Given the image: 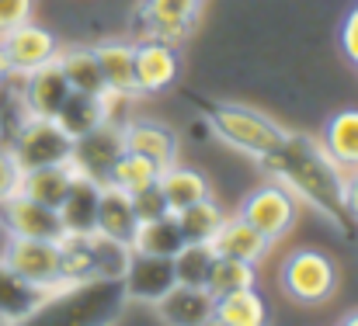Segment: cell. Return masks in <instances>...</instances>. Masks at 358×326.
I'll use <instances>...</instances> for the list:
<instances>
[{
  "instance_id": "cell-1",
  "label": "cell",
  "mask_w": 358,
  "mask_h": 326,
  "mask_svg": "<svg viewBox=\"0 0 358 326\" xmlns=\"http://www.w3.org/2000/svg\"><path fill=\"white\" fill-rule=\"evenodd\" d=\"M257 167L292 191V198L313 209L338 232H352V216L345 209V170L331 160L324 142L306 132H285V139L257 160Z\"/></svg>"
},
{
  "instance_id": "cell-2",
  "label": "cell",
  "mask_w": 358,
  "mask_h": 326,
  "mask_svg": "<svg viewBox=\"0 0 358 326\" xmlns=\"http://www.w3.org/2000/svg\"><path fill=\"white\" fill-rule=\"evenodd\" d=\"M195 108L202 114L206 128L220 142H227L237 153H247L250 160H261L264 153H271L289 132L271 114L247 108V105H234V101H195Z\"/></svg>"
},
{
  "instance_id": "cell-3",
  "label": "cell",
  "mask_w": 358,
  "mask_h": 326,
  "mask_svg": "<svg viewBox=\"0 0 358 326\" xmlns=\"http://www.w3.org/2000/svg\"><path fill=\"white\" fill-rule=\"evenodd\" d=\"M278 285L289 302L296 306H324L338 295L341 271L331 253L324 250H292L278 267Z\"/></svg>"
},
{
  "instance_id": "cell-4",
  "label": "cell",
  "mask_w": 358,
  "mask_h": 326,
  "mask_svg": "<svg viewBox=\"0 0 358 326\" xmlns=\"http://www.w3.org/2000/svg\"><path fill=\"white\" fill-rule=\"evenodd\" d=\"M0 260L24 281L52 292L56 299L63 292H70V285L63 281V253H59V239H31V236H7Z\"/></svg>"
},
{
  "instance_id": "cell-5",
  "label": "cell",
  "mask_w": 358,
  "mask_h": 326,
  "mask_svg": "<svg viewBox=\"0 0 358 326\" xmlns=\"http://www.w3.org/2000/svg\"><path fill=\"white\" fill-rule=\"evenodd\" d=\"M299 209H303V205L292 198V191L268 177L264 184L250 188V191L240 198L237 216L247 218L257 232H264L268 243L275 246L278 239H285V236L292 232V225H296V218H299Z\"/></svg>"
},
{
  "instance_id": "cell-6",
  "label": "cell",
  "mask_w": 358,
  "mask_h": 326,
  "mask_svg": "<svg viewBox=\"0 0 358 326\" xmlns=\"http://www.w3.org/2000/svg\"><path fill=\"white\" fill-rule=\"evenodd\" d=\"M10 153L21 170L49 167V163H70L73 156V139L56 125V118H28L17 125L10 139Z\"/></svg>"
},
{
  "instance_id": "cell-7",
  "label": "cell",
  "mask_w": 358,
  "mask_h": 326,
  "mask_svg": "<svg viewBox=\"0 0 358 326\" xmlns=\"http://www.w3.org/2000/svg\"><path fill=\"white\" fill-rule=\"evenodd\" d=\"M199 14H202V0H139L136 31L139 38H160L181 45L199 24Z\"/></svg>"
},
{
  "instance_id": "cell-8",
  "label": "cell",
  "mask_w": 358,
  "mask_h": 326,
  "mask_svg": "<svg viewBox=\"0 0 358 326\" xmlns=\"http://www.w3.org/2000/svg\"><path fill=\"white\" fill-rule=\"evenodd\" d=\"M178 73H181L178 45L160 42V38L136 42V91H139V98L171 91L178 84Z\"/></svg>"
},
{
  "instance_id": "cell-9",
  "label": "cell",
  "mask_w": 358,
  "mask_h": 326,
  "mask_svg": "<svg viewBox=\"0 0 358 326\" xmlns=\"http://www.w3.org/2000/svg\"><path fill=\"white\" fill-rule=\"evenodd\" d=\"M0 45H3V52L10 59L14 77H21L28 70H38V66H45V63H52L59 56V38L49 28L35 24V21H24V24L3 31Z\"/></svg>"
},
{
  "instance_id": "cell-10",
  "label": "cell",
  "mask_w": 358,
  "mask_h": 326,
  "mask_svg": "<svg viewBox=\"0 0 358 326\" xmlns=\"http://www.w3.org/2000/svg\"><path fill=\"white\" fill-rule=\"evenodd\" d=\"M174 285H178V274H174V260L171 257L136 253L129 271H125V278H122V299L125 302H139V306H157Z\"/></svg>"
},
{
  "instance_id": "cell-11",
  "label": "cell",
  "mask_w": 358,
  "mask_h": 326,
  "mask_svg": "<svg viewBox=\"0 0 358 326\" xmlns=\"http://www.w3.org/2000/svg\"><path fill=\"white\" fill-rule=\"evenodd\" d=\"M0 229L7 236H31V239H59L63 236L59 212L21 195V191L0 202Z\"/></svg>"
},
{
  "instance_id": "cell-12",
  "label": "cell",
  "mask_w": 358,
  "mask_h": 326,
  "mask_svg": "<svg viewBox=\"0 0 358 326\" xmlns=\"http://www.w3.org/2000/svg\"><path fill=\"white\" fill-rule=\"evenodd\" d=\"M122 149H125L122 146V125L119 121H105V125H98L94 132H87L73 142L70 163L77 167V174H87L98 184H105L108 170H112V163H115V156Z\"/></svg>"
},
{
  "instance_id": "cell-13",
  "label": "cell",
  "mask_w": 358,
  "mask_h": 326,
  "mask_svg": "<svg viewBox=\"0 0 358 326\" xmlns=\"http://www.w3.org/2000/svg\"><path fill=\"white\" fill-rule=\"evenodd\" d=\"M17 80H21V108L28 118H56L59 105L70 94V84H66L56 59L38 66V70L21 73Z\"/></svg>"
},
{
  "instance_id": "cell-14",
  "label": "cell",
  "mask_w": 358,
  "mask_h": 326,
  "mask_svg": "<svg viewBox=\"0 0 358 326\" xmlns=\"http://www.w3.org/2000/svg\"><path fill=\"white\" fill-rule=\"evenodd\" d=\"M122 146L153 160L160 170L171 167L181 153V139L171 125L164 121H150V118H125L122 121Z\"/></svg>"
},
{
  "instance_id": "cell-15",
  "label": "cell",
  "mask_w": 358,
  "mask_h": 326,
  "mask_svg": "<svg viewBox=\"0 0 358 326\" xmlns=\"http://www.w3.org/2000/svg\"><path fill=\"white\" fill-rule=\"evenodd\" d=\"M56 302L52 292L17 278L3 260H0V323H24L35 320L38 313H45Z\"/></svg>"
},
{
  "instance_id": "cell-16",
  "label": "cell",
  "mask_w": 358,
  "mask_h": 326,
  "mask_svg": "<svg viewBox=\"0 0 358 326\" xmlns=\"http://www.w3.org/2000/svg\"><path fill=\"white\" fill-rule=\"evenodd\" d=\"M94 56H98V66H101L108 94L125 98V101L139 98V91H136V42H125V38L98 42Z\"/></svg>"
},
{
  "instance_id": "cell-17",
  "label": "cell",
  "mask_w": 358,
  "mask_h": 326,
  "mask_svg": "<svg viewBox=\"0 0 358 326\" xmlns=\"http://www.w3.org/2000/svg\"><path fill=\"white\" fill-rule=\"evenodd\" d=\"M98 198H101V184L87 174H77L66 198L59 202V222L66 236H91L98 225Z\"/></svg>"
},
{
  "instance_id": "cell-18",
  "label": "cell",
  "mask_w": 358,
  "mask_h": 326,
  "mask_svg": "<svg viewBox=\"0 0 358 326\" xmlns=\"http://www.w3.org/2000/svg\"><path fill=\"white\" fill-rule=\"evenodd\" d=\"M213 295L206 288H195V285H174L153 309H157V320L171 326H206L213 323Z\"/></svg>"
},
{
  "instance_id": "cell-19",
  "label": "cell",
  "mask_w": 358,
  "mask_h": 326,
  "mask_svg": "<svg viewBox=\"0 0 358 326\" xmlns=\"http://www.w3.org/2000/svg\"><path fill=\"white\" fill-rule=\"evenodd\" d=\"M209 246H213L216 257H237V260H250V264H261L268 257V250H271L268 236L257 232L247 218H240V216L223 218L220 229H216V236L209 239Z\"/></svg>"
},
{
  "instance_id": "cell-20",
  "label": "cell",
  "mask_w": 358,
  "mask_h": 326,
  "mask_svg": "<svg viewBox=\"0 0 358 326\" xmlns=\"http://www.w3.org/2000/svg\"><path fill=\"white\" fill-rule=\"evenodd\" d=\"M112 121L108 118V94L105 98H94V94H84V91H70L66 101L56 111V125L77 142L80 135L94 132L98 125Z\"/></svg>"
},
{
  "instance_id": "cell-21",
  "label": "cell",
  "mask_w": 358,
  "mask_h": 326,
  "mask_svg": "<svg viewBox=\"0 0 358 326\" xmlns=\"http://www.w3.org/2000/svg\"><path fill=\"white\" fill-rule=\"evenodd\" d=\"M70 91H84V94H94V98H105L108 87H105V77H101V66H98V56H94V45H59V56H56Z\"/></svg>"
},
{
  "instance_id": "cell-22",
  "label": "cell",
  "mask_w": 358,
  "mask_h": 326,
  "mask_svg": "<svg viewBox=\"0 0 358 326\" xmlns=\"http://www.w3.org/2000/svg\"><path fill=\"white\" fill-rule=\"evenodd\" d=\"M77 177V167L73 163H49V167H35V170H24L21 174V195L49 205V209H59V202L66 198L70 184Z\"/></svg>"
},
{
  "instance_id": "cell-23",
  "label": "cell",
  "mask_w": 358,
  "mask_h": 326,
  "mask_svg": "<svg viewBox=\"0 0 358 326\" xmlns=\"http://www.w3.org/2000/svg\"><path fill=\"white\" fill-rule=\"evenodd\" d=\"M136 209H132V198L119 191L115 184H101V198H98V225L94 232H105L112 239H122V243H132L136 236Z\"/></svg>"
},
{
  "instance_id": "cell-24",
  "label": "cell",
  "mask_w": 358,
  "mask_h": 326,
  "mask_svg": "<svg viewBox=\"0 0 358 326\" xmlns=\"http://www.w3.org/2000/svg\"><path fill=\"white\" fill-rule=\"evenodd\" d=\"M324 149L331 153V160L341 170H355L358 167V108H345L327 118L324 135H320Z\"/></svg>"
},
{
  "instance_id": "cell-25",
  "label": "cell",
  "mask_w": 358,
  "mask_h": 326,
  "mask_svg": "<svg viewBox=\"0 0 358 326\" xmlns=\"http://www.w3.org/2000/svg\"><path fill=\"white\" fill-rule=\"evenodd\" d=\"M160 188H164V198H167L171 212H181L185 205H192V202H199V198L209 195L206 174L195 170V167H188V163H181V160H174L171 167L160 170Z\"/></svg>"
},
{
  "instance_id": "cell-26",
  "label": "cell",
  "mask_w": 358,
  "mask_h": 326,
  "mask_svg": "<svg viewBox=\"0 0 358 326\" xmlns=\"http://www.w3.org/2000/svg\"><path fill=\"white\" fill-rule=\"evenodd\" d=\"M213 323L220 326H264L268 323V302L254 288H240L230 295H220L213 302Z\"/></svg>"
},
{
  "instance_id": "cell-27",
  "label": "cell",
  "mask_w": 358,
  "mask_h": 326,
  "mask_svg": "<svg viewBox=\"0 0 358 326\" xmlns=\"http://www.w3.org/2000/svg\"><path fill=\"white\" fill-rule=\"evenodd\" d=\"M185 246V236L178 229V218L174 212L160 218H146L136 225V236H132V250L136 253H146V257H174L178 250Z\"/></svg>"
},
{
  "instance_id": "cell-28",
  "label": "cell",
  "mask_w": 358,
  "mask_h": 326,
  "mask_svg": "<svg viewBox=\"0 0 358 326\" xmlns=\"http://www.w3.org/2000/svg\"><path fill=\"white\" fill-rule=\"evenodd\" d=\"M87 250H91V264H94V278L101 281H119L125 278L136 250L132 243H122V239H112L105 232H91L87 236Z\"/></svg>"
},
{
  "instance_id": "cell-29",
  "label": "cell",
  "mask_w": 358,
  "mask_h": 326,
  "mask_svg": "<svg viewBox=\"0 0 358 326\" xmlns=\"http://www.w3.org/2000/svg\"><path fill=\"white\" fill-rule=\"evenodd\" d=\"M174 218H178V229H181L185 243H209L216 236L220 222L227 218V212L220 209V202L213 195H206V198L185 205L181 212H174Z\"/></svg>"
},
{
  "instance_id": "cell-30",
  "label": "cell",
  "mask_w": 358,
  "mask_h": 326,
  "mask_svg": "<svg viewBox=\"0 0 358 326\" xmlns=\"http://www.w3.org/2000/svg\"><path fill=\"white\" fill-rule=\"evenodd\" d=\"M157 177H160V167L153 160H146V156H139L132 149H122L119 156H115V163H112V170H108V181L105 184H115L119 191L132 195V191L153 184Z\"/></svg>"
},
{
  "instance_id": "cell-31",
  "label": "cell",
  "mask_w": 358,
  "mask_h": 326,
  "mask_svg": "<svg viewBox=\"0 0 358 326\" xmlns=\"http://www.w3.org/2000/svg\"><path fill=\"white\" fill-rule=\"evenodd\" d=\"M254 285H257V264L237 260V257H216L213 274L206 281V292L213 299H220V295H230V292H240V288H254Z\"/></svg>"
},
{
  "instance_id": "cell-32",
  "label": "cell",
  "mask_w": 358,
  "mask_h": 326,
  "mask_svg": "<svg viewBox=\"0 0 358 326\" xmlns=\"http://www.w3.org/2000/svg\"><path fill=\"white\" fill-rule=\"evenodd\" d=\"M174 274L181 285H195V288H206L209 274H213V264H216V253L209 243H185L174 257Z\"/></svg>"
},
{
  "instance_id": "cell-33",
  "label": "cell",
  "mask_w": 358,
  "mask_h": 326,
  "mask_svg": "<svg viewBox=\"0 0 358 326\" xmlns=\"http://www.w3.org/2000/svg\"><path fill=\"white\" fill-rule=\"evenodd\" d=\"M129 198H132V209H136V218H139V222H146V218L171 216V205H167V198H164V188H160V177H157L153 184H146V188H139V191H132Z\"/></svg>"
},
{
  "instance_id": "cell-34",
  "label": "cell",
  "mask_w": 358,
  "mask_h": 326,
  "mask_svg": "<svg viewBox=\"0 0 358 326\" xmlns=\"http://www.w3.org/2000/svg\"><path fill=\"white\" fill-rule=\"evenodd\" d=\"M21 174H24V170L17 167L10 146H0V202L10 198V195H17V188H21Z\"/></svg>"
},
{
  "instance_id": "cell-35",
  "label": "cell",
  "mask_w": 358,
  "mask_h": 326,
  "mask_svg": "<svg viewBox=\"0 0 358 326\" xmlns=\"http://www.w3.org/2000/svg\"><path fill=\"white\" fill-rule=\"evenodd\" d=\"M35 14V0H0V35L31 21Z\"/></svg>"
},
{
  "instance_id": "cell-36",
  "label": "cell",
  "mask_w": 358,
  "mask_h": 326,
  "mask_svg": "<svg viewBox=\"0 0 358 326\" xmlns=\"http://www.w3.org/2000/svg\"><path fill=\"white\" fill-rule=\"evenodd\" d=\"M341 49H345V56L358 66V3L352 7V14H348L345 24H341Z\"/></svg>"
},
{
  "instance_id": "cell-37",
  "label": "cell",
  "mask_w": 358,
  "mask_h": 326,
  "mask_svg": "<svg viewBox=\"0 0 358 326\" xmlns=\"http://www.w3.org/2000/svg\"><path fill=\"white\" fill-rule=\"evenodd\" d=\"M345 209H348L352 222L358 225V167L345 170Z\"/></svg>"
},
{
  "instance_id": "cell-38",
  "label": "cell",
  "mask_w": 358,
  "mask_h": 326,
  "mask_svg": "<svg viewBox=\"0 0 358 326\" xmlns=\"http://www.w3.org/2000/svg\"><path fill=\"white\" fill-rule=\"evenodd\" d=\"M7 80H14V70H10V59H7V52H3V45H0V87H3Z\"/></svg>"
},
{
  "instance_id": "cell-39",
  "label": "cell",
  "mask_w": 358,
  "mask_h": 326,
  "mask_svg": "<svg viewBox=\"0 0 358 326\" xmlns=\"http://www.w3.org/2000/svg\"><path fill=\"white\" fill-rule=\"evenodd\" d=\"M345 323H348V326H358V313H348V316H345Z\"/></svg>"
}]
</instances>
